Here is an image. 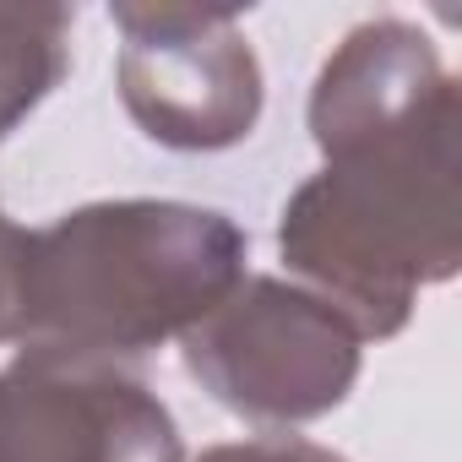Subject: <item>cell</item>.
I'll list each match as a JSON object with an SVG mask.
<instances>
[{
  "label": "cell",
  "instance_id": "7a4b0ae2",
  "mask_svg": "<svg viewBox=\"0 0 462 462\" xmlns=\"http://www.w3.org/2000/svg\"><path fill=\"white\" fill-rule=\"evenodd\" d=\"M245 228L196 201H88L28 228L17 348L131 365L245 283Z\"/></svg>",
  "mask_w": 462,
  "mask_h": 462
},
{
  "label": "cell",
  "instance_id": "8992f818",
  "mask_svg": "<svg viewBox=\"0 0 462 462\" xmlns=\"http://www.w3.org/2000/svg\"><path fill=\"white\" fill-rule=\"evenodd\" d=\"M71 28V6H0V142L60 88Z\"/></svg>",
  "mask_w": 462,
  "mask_h": 462
},
{
  "label": "cell",
  "instance_id": "3957f363",
  "mask_svg": "<svg viewBox=\"0 0 462 462\" xmlns=\"http://www.w3.org/2000/svg\"><path fill=\"white\" fill-rule=\"evenodd\" d=\"M180 359L217 408L289 430L343 408L365 365V337L321 294L283 278H245L180 337Z\"/></svg>",
  "mask_w": 462,
  "mask_h": 462
},
{
  "label": "cell",
  "instance_id": "277c9868",
  "mask_svg": "<svg viewBox=\"0 0 462 462\" xmlns=\"http://www.w3.org/2000/svg\"><path fill=\"white\" fill-rule=\"evenodd\" d=\"M120 28V104L136 131L174 152L240 147L267 104L262 60L235 12L109 6Z\"/></svg>",
  "mask_w": 462,
  "mask_h": 462
},
{
  "label": "cell",
  "instance_id": "5b68a950",
  "mask_svg": "<svg viewBox=\"0 0 462 462\" xmlns=\"http://www.w3.org/2000/svg\"><path fill=\"white\" fill-rule=\"evenodd\" d=\"M0 462H185V440L131 365L17 348L0 370Z\"/></svg>",
  "mask_w": 462,
  "mask_h": 462
},
{
  "label": "cell",
  "instance_id": "52a82bcc",
  "mask_svg": "<svg viewBox=\"0 0 462 462\" xmlns=\"http://www.w3.org/2000/svg\"><path fill=\"white\" fill-rule=\"evenodd\" d=\"M196 462H348V457L321 440H305V435H251V440L207 446Z\"/></svg>",
  "mask_w": 462,
  "mask_h": 462
},
{
  "label": "cell",
  "instance_id": "6da1fadb",
  "mask_svg": "<svg viewBox=\"0 0 462 462\" xmlns=\"http://www.w3.org/2000/svg\"><path fill=\"white\" fill-rule=\"evenodd\" d=\"M310 136L327 169L283 201L278 251L300 289L386 343L419 289L462 262L457 88L430 33L402 17L359 23L310 88Z\"/></svg>",
  "mask_w": 462,
  "mask_h": 462
}]
</instances>
